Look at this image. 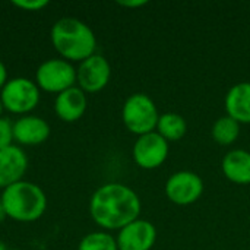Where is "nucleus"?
I'll return each mask as SVG.
<instances>
[{
    "label": "nucleus",
    "mask_w": 250,
    "mask_h": 250,
    "mask_svg": "<svg viewBox=\"0 0 250 250\" xmlns=\"http://www.w3.org/2000/svg\"><path fill=\"white\" fill-rule=\"evenodd\" d=\"M89 214L101 229L122 230L139 218L141 199L126 185L105 183L92 193Z\"/></svg>",
    "instance_id": "obj_1"
},
{
    "label": "nucleus",
    "mask_w": 250,
    "mask_h": 250,
    "mask_svg": "<svg viewBox=\"0 0 250 250\" xmlns=\"http://www.w3.org/2000/svg\"><path fill=\"white\" fill-rule=\"evenodd\" d=\"M54 50L67 62H83L95 54L97 38L94 31L78 18H60L50 31Z\"/></svg>",
    "instance_id": "obj_2"
},
{
    "label": "nucleus",
    "mask_w": 250,
    "mask_h": 250,
    "mask_svg": "<svg viewBox=\"0 0 250 250\" xmlns=\"http://www.w3.org/2000/svg\"><path fill=\"white\" fill-rule=\"evenodd\" d=\"M6 217L19 223H32L41 218L47 209V196L44 190L28 180H21L0 195Z\"/></svg>",
    "instance_id": "obj_3"
},
{
    "label": "nucleus",
    "mask_w": 250,
    "mask_h": 250,
    "mask_svg": "<svg viewBox=\"0 0 250 250\" xmlns=\"http://www.w3.org/2000/svg\"><path fill=\"white\" fill-rule=\"evenodd\" d=\"M122 120L129 132L142 136L157 130L160 113L151 97L138 92L125 101L122 108Z\"/></svg>",
    "instance_id": "obj_4"
},
{
    "label": "nucleus",
    "mask_w": 250,
    "mask_h": 250,
    "mask_svg": "<svg viewBox=\"0 0 250 250\" xmlns=\"http://www.w3.org/2000/svg\"><path fill=\"white\" fill-rule=\"evenodd\" d=\"M40 98L41 94L38 85L32 79L23 76L9 79L0 91L3 108L13 114L26 116L37 108Z\"/></svg>",
    "instance_id": "obj_5"
},
{
    "label": "nucleus",
    "mask_w": 250,
    "mask_h": 250,
    "mask_svg": "<svg viewBox=\"0 0 250 250\" xmlns=\"http://www.w3.org/2000/svg\"><path fill=\"white\" fill-rule=\"evenodd\" d=\"M35 83L40 89L60 94L76 83V69L75 66L59 57V59H48L42 62L35 72Z\"/></svg>",
    "instance_id": "obj_6"
},
{
    "label": "nucleus",
    "mask_w": 250,
    "mask_h": 250,
    "mask_svg": "<svg viewBox=\"0 0 250 250\" xmlns=\"http://www.w3.org/2000/svg\"><path fill=\"white\" fill-rule=\"evenodd\" d=\"M168 142L158 132H151L138 136L133 144L132 155L141 168L154 170L164 164L168 157Z\"/></svg>",
    "instance_id": "obj_7"
},
{
    "label": "nucleus",
    "mask_w": 250,
    "mask_h": 250,
    "mask_svg": "<svg viewBox=\"0 0 250 250\" xmlns=\"http://www.w3.org/2000/svg\"><path fill=\"white\" fill-rule=\"evenodd\" d=\"M111 78V66L101 54H92L79 63L76 69V83L86 94L100 92L107 86Z\"/></svg>",
    "instance_id": "obj_8"
},
{
    "label": "nucleus",
    "mask_w": 250,
    "mask_h": 250,
    "mask_svg": "<svg viewBox=\"0 0 250 250\" xmlns=\"http://www.w3.org/2000/svg\"><path fill=\"white\" fill-rule=\"evenodd\" d=\"M204 193V182L193 171H177L166 183V195L176 205H190Z\"/></svg>",
    "instance_id": "obj_9"
},
{
    "label": "nucleus",
    "mask_w": 250,
    "mask_h": 250,
    "mask_svg": "<svg viewBox=\"0 0 250 250\" xmlns=\"http://www.w3.org/2000/svg\"><path fill=\"white\" fill-rule=\"evenodd\" d=\"M157 240V229L146 220H136L119 230L116 237L119 250H151Z\"/></svg>",
    "instance_id": "obj_10"
},
{
    "label": "nucleus",
    "mask_w": 250,
    "mask_h": 250,
    "mask_svg": "<svg viewBox=\"0 0 250 250\" xmlns=\"http://www.w3.org/2000/svg\"><path fill=\"white\" fill-rule=\"evenodd\" d=\"M28 170V157L19 145L0 149V188L6 189L21 180Z\"/></svg>",
    "instance_id": "obj_11"
},
{
    "label": "nucleus",
    "mask_w": 250,
    "mask_h": 250,
    "mask_svg": "<svg viewBox=\"0 0 250 250\" xmlns=\"http://www.w3.org/2000/svg\"><path fill=\"white\" fill-rule=\"evenodd\" d=\"M50 125L40 116L26 114L13 123V138L19 145H40L50 136Z\"/></svg>",
    "instance_id": "obj_12"
},
{
    "label": "nucleus",
    "mask_w": 250,
    "mask_h": 250,
    "mask_svg": "<svg viewBox=\"0 0 250 250\" xmlns=\"http://www.w3.org/2000/svg\"><path fill=\"white\" fill-rule=\"evenodd\" d=\"M86 107V94L76 85L57 94L54 100V111L57 117L67 123L78 122L85 114Z\"/></svg>",
    "instance_id": "obj_13"
},
{
    "label": "nucleus",
    "mask_w": 250,
    "mask_h": 250,
    "mask_svg": "<svg viewBox=\"0 0 250 250\" xmlns=\"http://www.w3.org/2000/svg\"><path fill=\"white\" fill-rule=\"evenodd\" d=\"M227 116L237 123H250V82H240L226 95Z\"/></svg>",
    "instance_id": "obj_14"
},
{
    "label": "nucleus",
    "mask_w": 250,
    "mask_h": 250,
    "mask_svg": "<svg viewBox=\"0 0 250 250\" xmlns=\"http://www.w3.org/2000/svg\"><path fill=\"white\" fill-rule=\"evenodd\" d=\"M221 168L224 176L237 185H250V152L246 149H233L223 158Z\"/></svg>",
    "instance_id": "obj_15"
},
{
    "label": "nucleus",
    "mask_w": 250,
    "mask_h": 250,
    "mask_svg": "<svg viewBox=\"0 0 250 250\" xmlns=\"http://www.w3.org/2000/svg\"><path fill=\"white\" fill-rule=\"evenodd\" d=\"M188 130V123L183 116L177 113H164L160 116L157 130L167 142L180 141Z\"/></svg>",
    "instance_id": "obj_16"
},
{
    "label": "nucleus",
    "mask_w": 250,
    "mask_h": 250,
    "mask_svg": "<svg viewBox=\"0 0 250 250\" xmlns=\"http://www.w3.org/2000/svg\"><path fill=\"white\" fill-rule=\"evenodd\" d=\"M212 138L217 144L220 145H231L237 141L239 135H240V123H237L234 119L224 116L220 117L211 129Z\"/></svg>",
    "instance_id": "obj_17"
},
{
    "label": "nucleus",
    "mask_w": 250,
    "mask_h": 250,
    "mask_svg": "<svg viewBox=\"0 0 250 250\" xmlns=\"http://www.w3.org/2000/svg\"><path fill=\"white\" fill-rule=\"evenodd\" d=\"M78 250H119V248L111 234L105 231H94L79 242Z\"/></svg>",
    "instance_id": "obj_18"
},
{
    "label": "nucleus",
    "mask_w": 250,
    "mask_h": 250,
    "mask_svg": "<svg viewBox=\"0 0 250 250\" xmlns=\"http://www.w3.org/2000/svg\"><path fill=\"white\" fill-rule=\"evenodd\" d=\"M13 123L6 117H0V149L13 145Z\"/></svg>",
    "instance_id": "obj_19"
},
{
    "label": "nucleus",
    "mask_w": 250,
    "mask_h": 250,
    "mask_svg": "<svg viewBox=\"0 0 250 250\" xmlns=\"http://www.w3.org/2000/svg\"><path fill=\"white\" fill-rule=\"evenodd\" d=\"M13 4L28 12H37V10H41L42 7H47L48 1L47 0H15Z\"/></svg>",
    "instance_id": "obj_20"
},
{
    "label": "nucleus",
    "mask_w": 250,
    "mask_h": 250,
    "mask_svg": "<svg viewBox=\"0 0 250 250\" xmlns=\"http://www.w3.org/2000/svg\"><path fill=\"white\" fill-rule=\"evenodd\" d=\"M9 81V78H7V67H6V64L1 62V59H0V91H1V88L4 86V83Z\"/></svg>",
    "instance_id": "obj_21"
},
{
    "label": "nucleus",
    "mask_w": 250,
    "mask_h": 250,
    "mask_svg": "<svg viewBox=\"0 0 250 250\" xmlns=\"http://www.w3.org/2000/svg\"><path fill=\"white\" fill-rule=\"evenodd\" d=\"M120 6H125V7H139V6H144L146 4V1H119Z\"/></svg>",
    "instance_id": "obj_22"
},
{
    "label": "nucleus",
    "mask_w": 250,
    "mask_h": 250,
    "mask_svg": "<svg viewBox=\"0 0 250 250\" xmlns=\"http://www.w3.org/2000/svg\"><path fill=\"white\" fill-rule=\"evenodd\" d=\"M4 218H6V212H4V208H3V204H1V199H0V223H3Z\"/></svg>",
    "instance_id": "obj_23"
},
{
    "label": "nucleus",
    "mask_w": 250,
    "mask_h": 250,
    "mask_svg": "<svg viewBox=\"0 0 250 250\" xmlns=\"http://www.w3.org/2000/svg\"><path fill=\"white\" fill-rule=\"evenodd\" d=\"M0 250H7V249H6V246H4V243H3V242H0Z\"/></svg>",
    "instance_id": "obj_24"
},
{
    "label": "nucleus",
    "mask_w": 250,
    "mask_h": 250,
    "mask_svg": "<svg viewBox=\"0 0 250 250\" xmlns=\"http://www.w3.org/2000/svg\"><path fill=\"white\" fill-rule=\"evenodd\" d=\"M3 110H4V108H3V104H1V100H0V117H1V113H3Z\"/></svg>",
    "instance_id": "obj_25"
},
{
    "label": "nucleus",
    "mask_w": 250,
    "mask_h": 250,
    "mask_svg": "<svg viewBox=\"0 0 250 250\" xmlns=\"http://www.w3.org/2000/svg\"><path fill=\"white\" fill-rule=\"evenodd\" d=\"M13 250H18V249H13Z\"/></svg>",
    "instance_id": "obj_26"
}]
</instances>
